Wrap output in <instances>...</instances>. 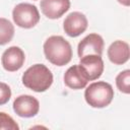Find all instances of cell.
<instances>
[{"mask_svg":"<svg viewBox=\"0 0 130 130\" xmlns=\"http://www.w3.org/2000/svg\"><path fill=\"white\" fill-rule=\"evenodd\" d=\"M120 4H122V5H124V6H130V0H117Z\"/></svg>","mask_w":130,"mask_h":130,"instance_id":"cell-17","label":"cell"},{"mask_svg":"<svg viewBox=\"0 0 130 130\" xmlns=\"http://www.w3.org/2000/svg\"><path fill=\"white\" fill-rule=\"evenodd\" d=\"M79 59V65L81 66L88 81L95 80L102 76L104 72V61L102 56L86 55Z\"/></svg>","mask_w":130,"mask_h":130,"instance_id":"cell-9","label":"cell"},{"mask_svg":"<svg viewBox=\"0 0 130 130\" xmlns=\"http://www.w3.org/2000/svg\"><path fill=\"white\" fill-rule=\"evenodd\" d=\"M116 85L121 92L126 94L130 93V70L129 69L123 70L116 76Z\"/></svg>","mask_w":130,"mask_h":130,"instance_id":"cell-14","label":"cell"},{"mask_svg":"<svg viewBox=\"0 0 130 130\" xmlns=\"http://www.w3.org/2000/svg\"><path fill=\"white\" fill-rule=\"evenodd\" d=\"M13 111L21 118L35 117L40 111L39 101L29 94H21L17 96L13 102Z\"/></svg>","mask_w":130,"mask_h":130,"instance_id":"cell-5","label":"cell"},{"mask_svg":"<svg viewBox=\"0 0 130 130\" xmlns=\"http://www.w3.org/2000/svg\"><path fill=\"white\" fill-rule=\"evenodd\" d=\"M1 129L19 130V126L11 116L4 112H0V130Z\"/></svg>","mask_w":130,"mask_h":130,"instance_id":"cell-15","label":"cell"},{"mask_svg":"<svg viewBox=\"0 0 130 130\" xmlns=\"http://www.w3.org/2000/svg\"><path fill=\"white\" fill-rule=\"evenodd\" d=\"M43 14L50 19L60 18L70 8V0H41Z\"/></svg>","mask_w":130,"mask_h":130,"instance_id":"cell-10","label":"cell"},{"mask_svg":"<svg viewBox=\"0 0 130 130\" xmlns=\"http://www.w3.org/2000/svg\"><path fill=\"white\" fill-rule=\"evenodd\" d=\"M11 98V89L8 84L0 82V106L5 105Z\"/></svg>","mask_w":130,"mask_h":130,"instance_id":"cell-16","label":"cell"},{"mask_svg":"<svg viewBox=\"0 0 130 130\" xmlns=\"http://www.w3.org/2000/svg\"><path fill=\"white\" fill-rule=\"evenodd\" d=\"M21 80L25 87L36 92H44L52 85L53 74L46 65L35 64L24 71Z\"/></svg>","mask_w":130,"mask_h":130,"instance_id":"cell-2","label":"cell"},{"mask_svg":"<svg viewBox=\"0 0 130 130\" xmlns=\"http://www.w3.org/2000/svg\"><path fill=\"white\" fill-rule=\"evenodd\" d=\"M85 102L91 107L102 109L109 106L114 99V89L106 81H96L90 83L84 91Z\"/></svg>","mask_w":130,"mask_h":130,"instance_id":"cell-3","label":"cell"},{"mask_svg":"<svg viewBox=\"0 0 130 130\" xmlns=\"http://www.w3.org/2000/svg\"><path fill=\"white\" fill-rule=\"evenodd\" d=\"M25 61V55L23 51L16 46L9 47L6 49L1 57V63L6 71L14 72L19 70Z\"/></svg>","mask_w":130,"mask_h":130,"instance_id":"cell-8","label":"cell"},{"mask_svg":"<svg viewBox=\"0 0 130 130\" xmlns=\"http://www.w3.org/2000/svg\"><path fill=\"white\" fill-rule=\"evenodd\" d=\"M104 51V40L98 34H89L83 38L77 46L78 57L81 58L86 55L102 56Z\"/></svg>","mask_w":130,"mask_h":130,"instance_id":"cell-7","label":"cell"},{"mask_svg":"<svg viewBox=\"0 0 130 130\" xmlns=\"http://www.w3.org/2000/svg\"><path fill=\"white\" fill-rule=\"evenodd\" d=\"M109 60L115 65L125 64L130 57V49L128 43L117 40L112 43L108 49Z\"/></svg>","mask_w":130,"mask_h":130,"instance_id":"cell-12","label":"cell"},{"mask_svg":"<svg viewBox=\"0 0 130 130\" xmlns=\"http://www.w3.org/2000/svg\"><path fill=\"white\" fill-rule=\"evenodd\" d=\"M88 25V21L86 16L79 12V11H73L69 13L64 21H63V29L71 38H76L83 34Z\"/></svg>","mask_w":130,"mask_h":130,"instance_id":"cell-6","label":"cell"},{"mask_svg":"<svg viewBox=\"0 0 130 130\" xmlns=\"http://www.w3.org/2000/svg\"><path fill=\"white\" fill-rule=\"evenodd\" d=\"M14 26L6 18L0 17V46L6 45L13 39Z\"/></svg>","mask_w":130,"mask_h":130,"instance_id":"cell-13","label":"cell"},{"mask_svg":"<svg viewBox=\"0 0 130 130\" xmlns=\"http://www.w3.org/2000/svg\"><path fill=\"white\" fill-rule=\"evenodd\" d=\"M14 23L22 28H31L40 21V12L36 5L19 3L12 10Z\"/></svg>","mask_w":130,"mask_h":130,"instance_id":"cell-4","label":"cell"},{"mask_svg":"<svg viewBox=\"0 0 130 130\" xmlns=\"http://www.w3.org/2000/svg\"><path fill=\"white\" fill-rule=\"evenodd\" d=\"M87 78L79 64L69 67L64 74V83L72 89H82L87 85Z\"/></svg>","mask_w":130,"mask_h":130,"instance_id":"cell-11","label":"cell"},{"mask_svg":"<svg viewBox=\"0 0 130 130\" xmlns=\"http://www.w3.org/2000/svg\"><path fill=\"white\" fill-rule=\"evenodd\" d=\"M46 59L56 66H64L72 59V48L67 40L61 36L49 37L43 46Z\"/></svg>","mask_w":130,"mask_h":130,"instance_id":"cell-1","label":"cell"}]
</instances>
